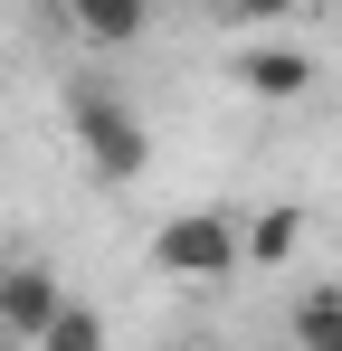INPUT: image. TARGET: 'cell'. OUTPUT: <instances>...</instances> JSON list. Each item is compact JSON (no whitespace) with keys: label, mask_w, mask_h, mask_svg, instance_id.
Listing matches in <instances>:
<instances>
[{"label":"cell","mask_w":342,"mask_h":351,"mask_svg":"<svg viewBox=\"0 0 342 351\" xmlns=\"http://www.w3.org/2000/svg\"><path fill=\"white\" fill-rule=\"evenodd\" d=\"M67 133H76L86 180H105V190H133V180L152 171V133H143V114H133L114 86H95V76L67 95Z\"/></svg>","instance_id":"obj_1"},{"label":"cell","mask_w":342,"mask_h":351,"mask_svg":"<svg viewBox=\"0 0 342 351\" xmlns=\"http://www.w3.org/2000/svg\"><path fill=\"white\" fill-rule=\"evenodd\" d=\"M152 266H162L171 285H228L247 266V228L228 209H171L162 228H152Z\"/></svg>","instance_id":"obj_2"},{"label":"cell","mask_w":342,"mask_h":351,"mask_svg":"<svg viewBox=\"0 0 342 351\" xmlns=\"http://www.w3.org/2000/svg\"><path fill=\"white\" fill-rule=\"evenodd\" d=\"M228 76H238L247 95H266V105H295V95H314V48H304V38H276V29H257V38H238Z\"/></svg>","instance_id":"obj_3"},{"label":"cell","mask_w":342,"mask_h":351,"mask_svg":"<svg viewBox=\"0 0 342 351\" xmlns=\"http://www.w3.org/2000/svg\"><path fill=\"white\" fill-rule=\"evenodd\" d=\"M67 304H76V294L57 285L48 266H29V256H19V266H0V332H10L19 351H38V332H48Z\"/></svg>","instance_id":"obj_4"},{"label":"cell","mask_w":342,"mask_h":351,"mask_svg":"<svg viewBox=\"0 0 342 351\" xmlns=\"http://www.w3.org/2000/svg\"><path fill=\"white\" fill-rule=\"evenodd\" d=\"M57 19H67V38H86V48H133V38L152 29V0H57Z\"/></svg>","instance_id":"obj_5"},{"label":"cell","mask_w":342,"mask_h":351,"mask_svg":"<svg viewBox=\"0 0 342 351\" xmlns=\"http://www.w3.org/2000/svg\"><path fill=\"white\" fill-rule=\"evenodd\" d=\"M247 228V266L257 276H276V266H295V247H304V209H285V199H266L257 219H238Z\"/></svg>","instance_id":"obj_6"},{"label":"cell","mask_w":342,"mask_h":351,"mask_svg":"<svg viewBox=\"0 0 342 351\" xmlns=\"http://www.w3.org/2000/svg\"><path fill=\"white\" fill-rule=\"evenodd\" d=\"M285 332H295V351H342V285H304Z\"/></svg>","instance_id":"obj_7"},{"label":"cell","mask_w":342,"mask_h":351,"mask_svg":"<svg viewBox=\"0 0 342 351\" xmlns=\"http://www.w3.org/2000/svg\"><path fill=\"white\" fill-rule=\"evenodd\" d=\"M38 351H105V313L95 304H67L48 332H38Z\"/></svg>","instance_id":"obj_8"},{"label":"cell","mask_w":342,"mask_h":351,"mask_svg":"<svg viewBox=\"0 0 342 351\" xmlns=\"http://www.w3.org/2000/svg\"><path fill=\"white\" fill-rule=\"evenodd\" d=\"M285 10H295V0H209V19H219V29H238V38H257V29H276Z\"/></svg>","instance_id":"obj_9"},{"label":"cell","mask_w":342,"mask_h":351,"mask_svg":"<svg viewBox=\"0 0 342 351\" xmlns=\"http://www.w3.org/2000/svg\"><path fill=\"white\" fill-rule=\"evenodd\" d=\"M0 351H19V342H10V332H0Z\"/></svg>","instance_id":"obj_10"}]
</instances>
